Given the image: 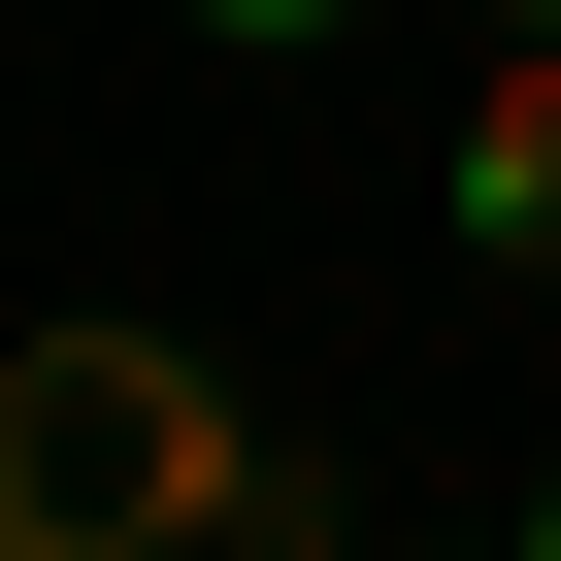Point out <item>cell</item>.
Returning <instances> with one entry per match:
<instances>
[{"instance_id":"obj_1","label":"cell","mask_w":561,"mask_h":561,"mask_svg":"<svg viewBox=\"0 0 561 561\" xmlns=\"http://www.w3.org/2000/svg\"><path fill=\"white\" fill-rule=\"evenodd\" d=\"M0 561H298V462L165 331H34L0 364Z\"/></svg>"},{"instance_id":"obj_2","label":"cell","mask_w":561,"mask_h":561,"mask_svg":"<svg viewBox=\"0 0 561 561\" xmlns=\"http://www.w3.org/2000/svg\"><path fill=\"white\" fill-rule=\"evenodd\" d=\"M462 231H495V264H561V34L462 100Z\"/></svg>"},{"instance_id":"obj_3","label":"cell","mask_w":561,"mask_h":561,"mask_svg":"<svg viewBox=\"0 0 561 561\" xmlns=\"http://www.w3.org/2000/svg\"><path fill=\"white\" fill-rule=\"evenodd\" d=\"M198 34H331V0H198Z\"/></svg>"},{"instance_id":"obj_4","label":"cell","mask_w":561,"mask_h":561,"mask_svg":"<svg viewBox=\"0 0 561 561\" xmlns=\"http://www.w3.org/2000/svg\"><path fill=\"white\" fill-rule=\"evenodd\" d=\"M528 561H561V495H528Z\"/></svg>"},{"instance_id":"obj_5","label":"cell","mask_w":561,"mask_h":561,"mask_svg":"<svg viewBox=\"0 0 561 561\" xmlns=\"http://www.w3.org/2000/svg\"><path fill=\"white\" fill-rule=\"evenodd\" d=\"M528 34H561V0H528Z\"/></svg>"}]
</instances>
